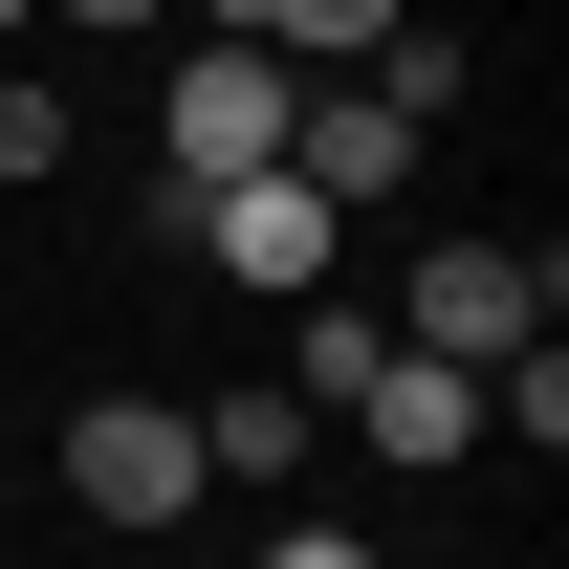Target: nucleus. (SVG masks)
<instances>
[{
	"instance_id": "nucleus-1",
	"label": "nucleus",
	"mask_w": 569,
	"mask_h": 569,
	"mask_svg": "<svg viewBox=\"0 0 569 569\" xmlns=\"http://www.w3.org/2000/svg\"><path fill=\"white\" fill-rule=\"evenodd\" d=\"M548 307H569V263H548V241H438V263L395 284L372 329H395V351H438V372H503V351H548Z\"/></svg>"
},
{
	"instance_id": "nucleus-2",
	"label": "nucleus",
	"mask_w": 569,
	"mask_h": 569,
	"mask_svg": "<svg viewBox=\"0 0 569 569\" xmlns=\"http://www.w3.org/2000/svg\"><path fill=\"white\" fill-rule=\"evenodd\" d=\"M284 88H307V67H263L241 22H219V44H176V153H153V241H176V198H219V176H284Z\"/></svg>"
},
{
	"instance_id": "nucleus-3",
	"label": "nucleus",
	"mask_w": 569,
	"mask_h": 569,
	"mask_svg": "<svg viewBox=\"0 0 569 569\" xmlns=\"http://www.w3.org/2000/svg\"><path fill=\"white\" fill-rule=\"evenodd\" d=\"M67 503L88 526H176V503H198V417H176V395H88L67 417Z\"/></svg>"
},
{
	"instance_id": "nucleus-4",
	"label": "nucleus",
	"mask_w": 569,
	"mask_h": 569,
	"mask_svg": "<svg viewBox=\"0 0 569 569\" xmlns=\"http://www.w3.org/2000/svg\"><path fill=\"white\" fill-rule=\"evenodd\" d=\"M329 241H351V219L307 198V176H219V198H176V263H219V284H329Z\"/></svg>"
},
{
	"instance_id": "nucleus-5",
	"label": "nucleus",
	"mask_w": 569,
	"mask_h": 569,
	"mask_svg": "<svg viewBox=\"0 0 569 569\" xmlns=\"http://www.w3.org/2000/svg\"><path fill=\"white\" fill-rule=\"evenodd\" d=\"M284 176H307L329 219L395 198V176H417V110H372V67H307V88H284Z\"/></svg>"
},
{
	"instance_id": "nucleus-6",
	"label": "nucleus",
	"mask_w": 569,
	"mask_h": 569,
	"mask_svg": "<svg viewBox=\"0 0 569 569\" xmlns=\"http://www.w3.org/2000/svg\"><path fill=\"white\" fill-rule=\"evenodd\" d=\"M329 417L372 438V460H482V372H438V351H372Z\"/></svg>"
},
{
	"instance_id": "nucleus-7",
	"label": "nucleus",
	"mask_w": 569,
	"mask_h": 569,
	"mask_svg": "<svg viewBox=\"0 0 569 569\" xmlns=\"http://www.w3.org/2000/svg\"><path fill=\"white\" fill-rule=\"evenodd\" d=\"M307 395H284V372H241V395H198V482H307Z\"/></svg>"
},
{
	"instance_id": "nucleus-8",
	"label": "nucleus",
	"mask_w": 569,
	"mask_h": 569,
	"mask_svg": "<svg viewBox=\"0 0 569 569\" xmlns=\"http://www.w3.org/2000/svg\"><path fill=\"white\" fill-rule=\"evenodd\" d=\"M219 22H241L263 67H372V44H395L417 0H219Z\"/></svg>"
},
{
	"instance_id": "nucleus-9",
	"label": "nucleus",
	"mask_w": 569,
	"mask_h": 569,
	"mask_svg": "<svg viewBox=\"0 0 569 569\" xmlns=\"http://www.w3.org/2000/svg\"><path fill=\"white\" fill-rule=\"evenodd\" d=\"M372 351H395V329H372V307H307V351H284V395H307V417H329V395H351Z\"/></svg>"
},
{
	"instance_id": "nucleus-10",
	"label": "nucleus",
	"mask_w": 569,
	"mask_h": 569,
	"mask_svg": "<svg viewBox=\"0 0 569 569\" xmlns=\"http://www.w3.org/2000/svg\"><path fill=\"white\" fill-rule=\"evenodd\" d=\"M372 110H417V132H438V110H460V44H438V22H395V44H372Z\"/></svg>"
},
{
	"instance_id": "nucleus-11",
	"label": "nucleus",
	"mask_w": 569,
	"mask_h": 569,
	"mask_svg": "<svg viewBox=\"0 0 569 569\" xmlns=\"http://www.w3.org/2000/svg\"><path fill=\"white\" fill-rule=\"evenodd\" d=\"M67 132H88L67 88H22V67H0V176H67Z\"/></svg>"
},
{
	"instance_id": "nucleus-12",
	"label": "nucleus",
	"mask_w": 569,
	"mask_h": 569,
	"mask_svg": "<svg viewBox=\"0 0 569 569\" xmlns=\"http://www.w3.org/2000/svg\"><path fill=\"white\" fill-rule=\"evenodd\" d=\"M263 569H372V548H351V526H284V548H263Z\"/></svg>"
},
{
	"instance_id": "nucleus-13",
	"label": "nucleus",
	"mask_w": 569,
	"mask_h": 569,
	"mask_svg": "<svg viewBox=\"0 0 569 569\" xmlns=\"http://www.w3.org/2000/svg\"><path fill=\"white\" fill-rule=\"evenodd\" d=\"M44 22H110V44H132V22H176V0H44Z\"/></svg>"
},
{
	"instance_id": "nucleus-14",
	"label": "nucleus",
	"mask_w": 569,
	"mask_h": 569,
	"mask_svg": "<svg viewBox=\"0 0 569 569\" xmlns=\"http://www.w3.org/2000/svg\"><path fill=\"white\" fill-rule=\"evenodd\" d=\"M22 22H44V0H0V44H22Z\"/></svg>"
}]
</instances>
